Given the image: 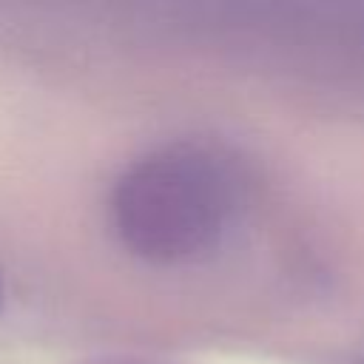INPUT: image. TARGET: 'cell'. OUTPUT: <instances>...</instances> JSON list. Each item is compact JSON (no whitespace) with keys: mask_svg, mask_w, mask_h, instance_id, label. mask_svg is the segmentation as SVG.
I'll list each match as a JSON object with an SVG mask.
<instances>
[{"mask_svg":"<svg viewBox=\"0 0 364 364\" xmlns=\"http://www.w3.org/2000/svg\"><path fill=\"white\" fill-rule=\"evenodd\" d=\"M245 199L242 173L202 145H173L134 162L117 182L111 213L119 239L156 262L216 247Z\"/></svg>","mask_w":364,"mask_h":364,"instance_id":"1","label":"cell"},{"mask_svg":"<svg viewBox=\"0 0 364 364\" xmlns=\"http://www.w3.org/2000/svg\"><path fill=\"white\" fill-rule=\"evenodd\" d=\"M0 301H3V284H0Z\"/></svg>","mask_w":364,"mask_h":364,"instance_id":"2","label":"cell"}]
</instances>
